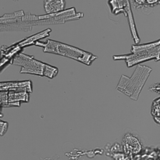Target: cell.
<instances>
[{
    "instance_id": "obj_1",
    "label": "cell",
    "mask_w": 160,
    "mask_h": 160,
    "mask_svg": "<svg viewBox=\"0 0 160 160\" xmlns=\"http://www.w3.org/2000/svg\"><path fill=\"white\" fill-rule=\"evenodd\" d=\"M35 45L42 47L43 51L45 53H51L67 56L87 65L92 64V63L97 58L96 56L88 52L80 50L77 47L72 46V45H67L62 42L51 40V39H47L45 41H37L35 42Z\"/></svg>"
},
{
    "instance_id": "obj_2",
    "label": "cell",
    "mask_w": 160,
    "mask_h": 160,
    "mask_svg": "<svg viewBox=\"0 0 160 160\" xmlns=\"http://www.w3.org/2000/svg\"><path fill=\"white\" fill-rule=\"evenodd\" d=\"M152 69L139 64L136 67L132 76L122 75L117 86V90L126 94L132 100H137Z\"/></svg>"
},
{
    "instance_id": "obj_3",
    "label": "cell",
    "mask_w": 160,
    "mask_h": 160,
    "mask_svg": "<svg viewBox=\"0 0 160 160\" xmlns=\"http://www.w3.org/2000/svg\"><path fill=\"white\" fill-rule=\"evenodd\" d=\"M14 65L20 66V73H28L46 76L52 78L57 75L58 69L56 67L37 61L32 56H28L23 53H19L12 60Z\"/></svg>"
},
{
    "instance_id": "obj_4",
    "label": "cell",
    "mask_w": 160,
    "mask_h": 160,
    "mask_svg": "<svg viewBox=\"0 0 160 160\" xmlns=\"http://www.w3.org/2000/svg\"><path fill=\"white\" fill-rule=\"evenodd\" d=\"M132 54L120 56H113V59L126 60L128 67L137 64L147 60H159V40L156 42L145 44L142 45H133Z\"/></svg>"
},
{
    "instance_id": "obj_5",
    "label": "cell",
    "mask_w": 160,
    "mask_h": 160,
    "mask_svg": "<svg viewBox=\"0 0 160 160\" xmlns=\"http://www.w3.org/2000/svg\"><path fill=\"white\" fill-rule=\"evenodd\" d=\"M27 88H17L9 89L8 92V105L20 106V102H28L29 100V93Z\"/></svg>"
},
{
    "instance_id": "obj_6",
    "label": "cell",
    "mask_w": 160,
    "mask_h": 160,
    "mask_svg": "<svg viewBox=\"0 0 160 160\" xmlns=\"http://www.w3.org/2000/svg\"><path fill=\"white\" fill-rule=\"evenodd\" d=\"M123 148L128 154H137L142 149V144L137 137L128 133L125 135L123 140Z\"/></svg>"
},
{
    "instance_id": "obj_7",
    "label": "cell",
    "mask_w": 160,
    "mask_h": 160,
    "mask_svg": "<svg viewBox=\"0 0 160 160\" xmlns=\"http://www.w3.org/2000/svg\"><path fill=\"white\" fill-rule=\"evenodd\" d=\"M44 9L47 14L61 12L66 7L65 0H44Z\"/></svg>"
},
{
    "instance_id": "obj_8",
    "label": "cell",
    "mask_w": 160,
    "mask_h": 160,
    "mask_svg": "<svg viewBox=\"0 0 160 160\" xmlns=\"http://www.w3.org/2000/svg\"><path fill=\"white\" fill-rule=\"evenodd\" d=\"M131 4L135 9L148 13V11L159 6L160 0H131Z\"/></svg>"
},
{
    "instance_id": "obj_9",
    "label": "cell",
    "mask_w": 160,
    "mask_h": 160,
    "mask_svg": "<svg viewBox=\"0 0 160 160\" xmlns=\"http://www.w3.org/2000/svg\"><path fill=\"white\" fill-rule=\"evenodd\" d=\"M152 115L153 119L155 122L159 125L160 124V98H156L152 104L151 110Z\"/></svg>"
},
{
    "instance_id": "obj_10",
    "label": "cell",
    "mask_w": 160,
    "mask_h": 160,
    "mask_svg": "<svg viewBox=\"0 0 160 160\" xmlns=\"http://www.w3.org/2000/svg\"><path fill=\"white\" fill-rule=\"evenodd\" d=\"M0 104L2 105H8V92L2 91L0 92Z\"/></svg>"
},
{
    "instance_id": "obj_11",
    "label": "cell",
    "mask_w": 160,
    "mask_h": 160,
    "mask_svg": "<svg viewBox=\"0 0 160 160\" xmlns=\"http://www.w3.org/2000/svg\"><path fill=\"white\" fill-rule=\"evenodd\" d=\"M159 86H160L159 83H156V84H154V85H152V86H151L150 89L152 91H154V92L157 93H159V87H160Z\"/></svg>"
},
{
    "instance_id": "obj_12",
    "label": "cell",
    "mask_w": 160,
    "mask_h": 160,
    "mask_svg": "<svg viewBox=\"0 0 160 160\" xmlns=\"http://www.w3.org/2000/svg\"><path fill=\"white\" fill-rule=\"evenodd\" d=\"M15 1H17V0H15Z\"/></svg>"
}]
</instances>
